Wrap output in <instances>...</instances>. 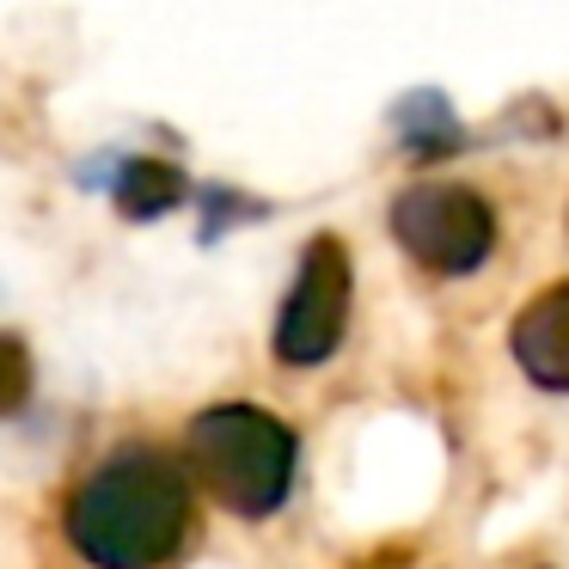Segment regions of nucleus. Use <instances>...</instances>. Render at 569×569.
<instances>
[{"instance_id": "1", "label": "nucleus", "mask_w": 569, "mask_h": 569, "mask_svg": "<svg viewBox=\"0 0 569 569\" xmlns=\"http://www.w3.org/2000/svg\"><path fill=\"white\" fill-rule=\"evenodd\" d=\"M197 527V478L153 441H123L80 471L62 539L92 569H166Z\"/></svg>"}, {"instance_id": "6", "label": "nucleus", "mask_w": 569, "mask_h": 569, "mask_svg": "<svg viewBox=\"0 0 569 569\" xmlns=\"http://www.w3.org/2000/svg\"><path fill=\"white\" fill-rule=\"evenodd\" d=\"M111 197H117L123 221H160V214H172L197 190H190V178L172 160H123L111 178Z\"/></svg>"}, {"instance_id": "9", "label": "nucleus", "mask_w": 569, "mask_h": 569, "mask_svg": "<svg viewBox=\"0 0 569 569\" xmlns=\"http://www.w3.org/2000/svg\"><path fill=\"white\" fill-rule=\"evenodd\" d=\"M31 398V361H26V343L19 337H7V405H26Z\"/></svg>"}, {"instance_id": "4", "label": "nucleus", "mask_w": 569, "mask_h": 569, "mask_svg": "<svg viewBox=\"0 0 569 569\" xmlns=\"http://www.w3.org/2000/svg\"><path fill=\"white\" fill-rule=\"evenodd\" d=\"M349 300H356V263L337 233H312L300 251V270L276 312V361L282 368H319L343 349Z\"/></svg>"}, {"instance_id": "3", "label": "nucleus", "mask_w": 569, "mask_h": 569, "mask_svg": "<svg viewBox=\"0 0 569 569\" xmlns=\"http://www.w3.org/2000/svg\"><path fill=\"white\" fill-rule=\"evenodd\" d=\"M392 239L435 276H478L496 251V209L471 184H410L386 209Z\"/></svg>"}, {"instance_id": "7", "label": "nucleus", "mask_w": 569, "mask_h": 569, "mask_svg": "<svg viewBox=\"0 0 569 569\" xmlns=\"http://www.w3.org/2000/svg\"><path fill=\"white\" fill-rule=\"evenodd\" d=\"M392 129H398L410 160H441V153H459V141H466L447 92H405L392 104Z\"/></svg>"}, {"instance_id": "5", "label": "nucleus", "mask_w": 569, "mask_h": 569, "mask_svg": "<svg viewBox=\"0 0 569 569\" xmlns=\"http://www.w3.org/2000/svg\"><path fill=\"white\" fill-rule=\"evenodd\" d=\"M508 349H515L520 373H527L539 392L569 398V276L551 282L545 295H532L527 307L515 312Z\"/></svg>"}, {"instance_id": "2", "label": "nucleus", "mask_w": 569, "mask_h": 569, "mask_svg": "<svg viewBox=\"0 0 569 569\" xmlns=\"http://www.w3.org/2000/svg\"><path fill=\"white\" fill-rule=\"evenodd\" d=\"M184 466L209 502L239 520H270L295 496L300 441L263 405H209L184 422Z\"/></svg>"}, {"instance_id": "8", "label": "nucleus", "mask_w": 569, "mask_h": 569, "mask_svg": "<svg viewBox=\"0 0 569 569\" xmlns=\"http://www.w3.org/2000/svg\"><path fill=\"white\" fill-rule=\"evenodd\" d=\"M197 209H209V227H202V239H221L227 221L263 214V209H251V202H233V190H221V184H197Z\"/></svg>"}]
</instances>
